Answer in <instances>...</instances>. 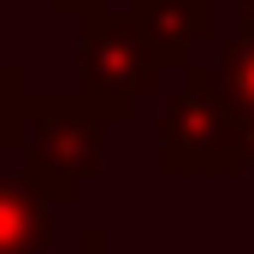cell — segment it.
Here are the masks:
<instances>
[{
	"label": "cell",
	"mask_w": 254,
	"mask_h": 254,
	"mask_svg": "<svg viewBox=\"0 0 254 254\" xmlns=\"http://www.w3.org/2000/svg\"><path fill=\"white\" fill-rule=\"evenodd\" d=\"M130 18L148 30L166 65H184L195 42L213 36V0H130Z\"/></svg>",
	"instance_id": "obj_4"
},
{
	"label": "cell",
	"mask_w": 254,
	"mask_h": 254,
	"mask_svg": "<svg viewBox=\"0 0 254 254\" xmlns=\"http://www.w3.org/2000/svg\"><path fill=\"white\" fill-rule=\"evenodd\" d=\"M166 54L148 42V30L130 12H95L83 18V48H77V95L101 119H130L136 101L160 83Z\"/></svg>",
	"instance_id": "obj_2"
},
{
	"label": "cell",
	"mask_w": 254,
	"mask_h": 254,
	"mask_svg": "<svg viewBox=\"0 0 254 254\" xmlns=\"http://www.w3.org/2000/svg\"><path fill=\"white\" fill-rule=\"evenodd\" d=\"M213 77H219L225 101H237V107H249V113H254V30L231 36V42L219 48V65H213Z\"/></svg>",
	"instance_id": "obj_6"
},
{
	"label": "cell",
	"mask_w": 254,
	"mask_h": 254,
	"mask_svg": "<svg viewBox=\"0 0 254 254\" xmlns=\"http://www.w3.org/2000/svg\"><path fill=\"white\" fill-rule=\"evenodd\" d=\"M101 130L107 119L83 107V95H30L18 119V172L48 195V201H77L89 172L101 166Z\"/></svg>",
	"instance_id": "obj_1"
},
{
	"label": "cell",
	"mask_w": 254,
	"mask_h": 254,
	"mask_svg": "<svg viewBox=\"0 0 254 254\" xmlns=\"http://www.w3.org/2000/svg\"><path fill=\"white\" fill-rule=\"evenodd\" d=\"M77 254H107V249H101V231H83V249H77Z\"/></svg>",
	"instance_id": "obj_9"
},
{
	"label": "cell",
	"mask_w": 254,
	"mask_h": 254,
	"mask_svg": "<svg viewBox=\"0 0 254 254\" xmlns=\"http://www.w3.org/2000/svg\"><path fill=\"white\" fill-rule=\"evenodd\" d=\"M243 24H249V30H254V0H243Z\"/></svg>",
	"instance_id": "obj_10"
},
{
	"label": "cell",
	"mask_w": 254,
	"mask_h": 254,
	"mask_svg": "<svg viewBox=\"0 0 254 254\" xmlns=\"http://www.w3.org/2000/svg\"><path fill=\"white\" fill-rule=\"evenodd\" d=\"M48 195L36 190L24 172L0 178V254H48L54 219H48Z\"/></svg>",
	"instance_id": "obj_5"
},
{
	"label": "cell",
	"mask_w": 254,
	"mask_h": 254,
	"mask_svg": "<svg viewBox=\"0 0 254 254\" xmlns=\"http://www.w3.org/2000/svg\"><path fill=\"white\" fill-rule=\"evenodd\" d=\"M231 107H237V101H231ZM237 148H243V166H249L254 160V113L249 107H237Z\"/></svg>",
	"instance_id": "obj_7"
},
{
	"label": "cell",
	"mask_w": 254,
	"mask_h": 254,
	"mask_svg": "<svg viewBox=\"0 0 254 254\" xmlns=\"http://www.w3.org/2000/svg\"><path fill=\"white\" fill-rule=\"evenodd\" d=\"M48 6H54V12H71L77 24H83V18H95V12H107V0H48Z\"/></svg>",
	"instance_id": "obj_8"
},
{
	"label": "cell",
	"mask_w": 254,
	"mask_h": 254,
	"mask_svg": "<svg viewBox=\"0 0 254 254\" xmlns=\"http://www.w3.org/2000/svg\"><path fill=\"white\" fill-rule=\"evenodd\" d=\"M160 166L166 172H237V107L225 101L219 77L207 65H190L178 95L160 113Z\"/></svg>",
	"instance_id": "obj_3"
}]
</instances>
